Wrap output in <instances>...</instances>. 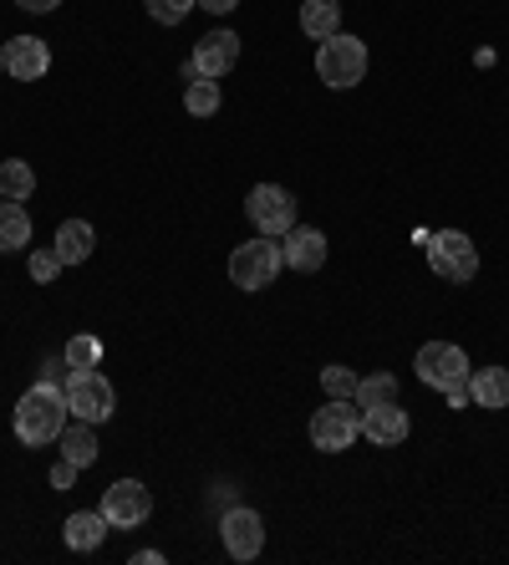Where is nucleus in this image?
Returning <instances> with one entry per match:
<instances>
[{
  "label": "nucleus",
  "instance_id": "f257e3e1",
  "mask_svg": "<svg viewBox=\"0 0 509 565\" xmlns=\"http://www.w3.org/2000/svg\"><path fill=\"white\" fill-rule=\"evenodd\" d=\"M66 418H72V408H66L62 382H36V387L15 403V438H21L26 448L56 444L62 428H66Z\"/></svg>",
  "mask_w": 509,
  "mask_h": 565
},
{
  "label": "nucleus",
  "instance_id": "f03ea898",
  "mask_svg": "<svg viewBox=\"0 0 509 565\" xmlns=\"http://www.w3.org/2000/svg\"><path fill=\"white\" fill-rule=\"evenodd\" d=\"M62 393H66V408H72V418L92 423V428H97V423H107V418H113V408H118L113 382H107L103 372H92V367H66Z\"/></svg>",
  "mask_w": 509,
  "mask_h": 565
},
{
  "label": "nucleus",
  "instance_id": "7ed1b4c3",
  "mask_svg": "<svg viewBox=\"0 0 509 565\" xmlns=\"http://www.w3.org/2000/svg\"><path fill=\"white\" fill-rule=\"evenodd\" d=\"M280 265H286V250L275 245V235H261V239H250V245H235V255H230V280H235L240 290H265V286H275Z\"/></svg>",
  "mask_w": 509,
  "mask_h": 565
},
{
  "label": "nucleus",
  "instance_id": "20e7f679",
  "mask_svg": "<svg viewBox=\"0 0 509 565\" xmlns=\"http://www.w3.org/2000/svg\"><path fill=\"white\" fill-rule=\"evenodd\" d=\"M316 77L327 82V87H337V93H347V87H357V82L367 77V46L357 36H331L321 41V52H316Z\"/></svg>",
  "mask_w": 509,
  "mask_h": 565
},
{
  "label": "nucleus",
  "instance_id": "39448f33",
  "mask_svg": "<svg viewBox=\"0 0 509 565\" xmlns=\"http://www.w3.org/2000/svg\"><path fill=\"white\" fill-rule=\"evenodd\" d=\"M428 265H433V276L454 280V286H469L479 276V245L469 235H458V230H444V235L428 239Z\"/></svg>",
  "mask_w": 509,
  "mask_h": 565
},
{
  "label": "nucleus",
  "instance_id": "423d86ee",
  "mask_svg": "<svg viewBox=\"0 0 509 565\" xmlns=\"http://www.w3.org/2000/svg\"><path fill=\"white\" fill-rule=\"evenodd\" d=\"M357 434H362V408H357L352 397H331L327 408H316L311 444L321 448V454H341V448H352Z\"/></svg>",
  "mask_w": 509,
  "mask_h": 565
},
{
  "label": "nucleus",
  "instance_id": "0eeeda50",
  "mask_svg": "<svg viewBox=\"0 0 509 565\" xmlns=\"http://www.w3.org/2000/svg\"><path fill=\"white\" fill-rule=\"evenodd\" d=\"M418 377L438 393H454V387H469V356L454 342H428L418 347Z\"/></svg>",
  "mask_w": 509,
  "mask_h": 565
},
{
  "label": "nucleus",
  "instance_id": "6e6552de",
  "mask_svg": "<svg viewBox=\"0 0 509 565\" xmlns=\"http://www.w3.org/2000/svg\"><path fill=\"white\" fill-rule=\"evenodd\" d=\"M245 214L261 235H290L296 230V199L280 184H255L245 199Z\"/></svg>",
  "mask_w": 509,
  "mask_h": 565
},
{
  "label": "nucleus",
  "instance_id": "1a4fd4ad",
  "mask_svg": "<svg viewBox=\"0 0 509 565\" xmlns=\"http://www.w3.org/2000/svg\"><path fill=\"white\" fill-rule=\"evenodd\" d=\"M103 514L113 530H138L153 514V494H148L138 479H118V484L103 494Z\"/></svg>",
  "mask_w": 509,
  "mask_h": 565
},
{
  "label": "nucleus",
  "instance_id": "9d476101",
  "mask_svg": "<svg viewBox=\"0 0 509 565\" xmlns=\"http://www.w3.org/2000/svg\"><path fill=\"white\" fill-rule=\"evenodd\" d=\"M0 66H6L11 82H41L52 72V46L41 36H11L0 46Z\"/></svg>",
  "mask_w": 509,
  "mask_h": 565
},
{
  "label": "nucleus",
  "instance_id": "9b49d317",
  "mask_svg": "<svg viewBox=\"0 0 509 565\" xmlns=\"http://www.w3.org/2000/svg\"><path fill=\"white\" fill-rule=\"evenodd\" d=\"M220 535H224V551L235 555V561H255L265 551V520L255 510H224L220 520Z\"/></svg>",
  "mask_w": 509,
  "mask_h": 565
},
{
  "label": "nucleus",
  "instance_id": "f8f14e48",
  "mask_svg": "<svg viewBox=\"0 0 509 565\" xmlns=\"http://www.w3.org/2000/svg\"><path fill=\"white\" fill-rule=\"evenodd\" d=\"M189 62L199 66V77L220 82L224 72L240 62V36H235V31H210V36L194 41V56H189Z\"/></svg>",
  "mask_w": 509,
  "mask_h": 565
},
{
  "label": "nucleus",
  "instance_id": "ddd939ff",
  "mask_svg": "<svg viewBox=\"0 0 509 565\" xmlns=\"http://www.w3.org/2000/svg\"><path fill=\"white\" fill-rule=\"evenodd\" d=\"M407 428H413V423H407V413L397 408V403H388V408H367L362 413V438L372 448H397L407 438Z\"/></svg>",
  "mask_w": 509,
  "mask_h": 565
},
{
  "label": "nucleus",
  "instance_id": "4468645a",
  "mask_svg": "<svg viewBox=\"0 0 509 565\" xmlns=\"http://www.w3.org/2000/svg\"><path fill=\"white\" fill-rule=\"evenodd\" d=\"M280 250H286L290 270H321V265H327V235H321V230H311V224H296Z\"/></svg>",
  "mask_w": 509,
  "mask_h": 565
},
{
  "label": "nucleus",
  "instance_id": "2eb2a0df",
  "mask_svg": "<svg viewBox=\"0 0 509 565\" xmlns=\"http://www.w3.org/2000/svg\"><path fill=\"white\" fill-rule=\"evenodd\" d=\"M469 397L479 408H509V367H479L469 372Z\"/></svg>",
  "mask_w": 509,
  "mask_h": 565
},
{
  "label": "nucleus",
  "instance_id": "dca6fc26",
  "mask_svg": "<svg viewBox=\"0 0 509 565\" xmlns=\"http://www.w3.org/2000/svg\"><path fill=\"white\" fill-rule=\"evenodd\" d=\"M92 245H97L92 224L87 220H66L62 230H56V245H52V250L62 255V265H82L92 255Z\"/></svg>",
  "mask_w": 509,
  "mask_h": 565
},
{
  "label": "nucleus",
  "instance_id": "f3484780",
  "mask_svg": "<svg viewBox=\"0 0 509 565\" xmlns=\"http://www.w3.org/2000/svg\"><path fill=\"white\" fill-rule=\"evenodd\" d=\"M300 31L316 41H331L341 31V6L337 0H306L300 6Z\"/></svg>",
  "mask_w": 509,
  "mask_h": 565
},
{
  "label": "nucleus",
  "instance_id": "a211bd4d",
  "mask_svg": "<svg viewBox=\"0 0 509 565\" xmlns=\"http://www.w3.org/2000/svg\"><path fill=\"white\" fill-rule=\"evenodd\" d=\"M107 535V514L103 510H77L72 520H66V545L72 551H97Z\"/></svg>",
  "mask_w": 509,
  "mask_h": 565
},
{
  "label": "nucleus",
  "instance_id": "6ab92c4d",
  "mask_svg": "<svg viewBox=\"0 0 509 565\" xmlns=\"http://www.w3.org/2000/svg\"><path fill=\"white\" fill-rule=\"evenodd\" d=\"M56 444H62V459H72L77 469L97 463V438H92V423H82V418H77V423H66Z\"/></svg>",
  "mask_w": 509,
  "mask_h": 565
},
{
  "label": "nucleus",
  "instance_id": "aec40b11",
  "mask_svg": "<svg viewBox=\"0 0 509 565\" xmlns=\"http://www.w3.org/2000/svg\"><path fill=\"white\" fill-rule=\"evenodd\" d=\"M21 245H31V214L15 199H6L0 204V250H21Z\"/></svg>",
  "mask_w": 509,
  "mask_h": 565
},
{
  "label": "nucleus",
  "instance_id": "412c9836",
  "mask_svg": "<svg viewBox=\"0 0 509 565\" xmlns=\"http://www.w3.org/2000/svg\"><path fill=\"white\" fill-rule=\"evenodd\" d=\"M36 194V173H31V163H21V158H6L0 163V199H31Z\"/></svg>",
  "mask_w": 509,
  "mask_h": 565
},
{
  "label": "nucleus",
  "instance_id": "4be33fe9",
  "mask_svg": "<svg viewBox=\"0 0 509 565\" xmlns=\"http://www.w3.org/2000/svg\"><path fill=\"white\" fill-rule=\"evenodd\" d=\"M357 408H388V403H397V377L392 372H378V377H362L357 382V397H352Z\"/></svg>",
  "mask_w": 509,
  "mask_h": 565
},
{
  "label": "nucleus",
  "instance_id": "5701e85b",
  "mask_svg": "<svg viewBox=\"0 0 509 565\" xmlns=\"http://www.w3.org/2000/svg\"><path fill=\"white\" fill-rule=\"evenodd\" d=\"M220 82L214 77H199V82H189V93H183V107L194 113V118H214L220 113Z\"/></svg>",
  "mask_w": 509,
  "mask_h": 565
},
{
  "label": "nucleus",
  "instance_id": "b1692460",
  "mask_svg": "<svg viewBox=\"0 0 509 565\" xmlns=\"http://www.w3.org/2000/svg\"><path fill=\"white\" fill-rule=\"evenodd\" d=\"M103 362V342L97 337H72L66 342V367H97Z\"/></svg>",
  "mask_w": 509,
  "mask_h": 565
},
{
  "label": "nucleus",
  "instance_id": "393cba45",
  "mask_svg": "<svg viewBox=\"0 0 509 565\" xmlns=\"http://www.w3.org/2000/svg\"><path fill=\"white\" fill-rule=\"evenodd\" d=\"M194 6H199V0H148V15H153L158 26H179Z\"/></svg>",
  "mask_w": 509,
  "mask_h": 565
},
{
  "label": "nucleus",
  "instance_id": "a878e982",
  "mask_svg": "<svg viewBox=\"0 0 509 565\" xmlns=\"http://www.w3.org/2000/svg\"><path fill=\"white\" fill-rule=\"evenodd\" d=\"M357 372L352 367H327L321 372V387H327V397H357Z\"/></svg>",
  "mask_w": 509,
  "mask_h": 565
},
{
  "label": "nucleus",
  "instance_id": "bb28decb",
  "mask_svg": "<svg viewBox=\"0 0 509 565\" xmlns=\"http://www.w3.org/2000/svg\"><path fill=\"white\" fill-rule=\"evenodd\" d=\"M56 276H62V255H56V250H36V255H31V280H36V286H52Z\"/></svg>",
  "mask_w": 509,
  "mask_h": 565
},
{
  "label": "nucleus",
  "instance_id": "cd10ccee",
  "mask_svg": "<svg viewBox=\"0 0 509 565\" xmlns=\"http://www.w3.org/2000/svg\"><path fill=\"white\" fill-rule=\"evenodd\" d=\"M72 479H77V463L62 459V463L52 469V489H72Z\"/></svg>",
  "mask_w": 509,
  "mask_h": 565
},
{
  "label": "nucleus",
  "instance_id": "c85d7f7f",
  "mask_svg": "<svg viewBox=\"0 0 509 565\" xmlns=\"http://www.w3.org/2000/svg\"><path fill=\"white\" fill-rule=\"evenodd\" d=\"M15 6H21V11H31V15H46V11H56L62 0H15Z\"/></svg>",
  "mask_w": 509,
  "mask_h": 565
},
{
  "label": "nucleus",
  "instance_id": "c756f323",
  "mask_svg": "<svg viewBox=\"0 0 509 565\" xmlns=\"http://www.w3.org/2000/svg\"><path fill=\"white\" fill-rule=\"evenodd\" d=\"M199 6H204V11H214V15H230L240 0H199Z\"/></svg>",
  "mask_w": 509,
  "mask_h": 565
},
{
  "label": "nucleus",
  "instance_id": "7c9ffc66",
  "mask_svg": "<svg viewBox=\"0 0 509 565\" xmlns=\"http://www.w3.org/2000/svg\"><path fill=\"white\" fill-rule=\"evenodd\" d=\"M0 77H6V66H0Z\"/></svg>",
  "mask_w": 509,
  "mask_h": 565
}]
</instances>
